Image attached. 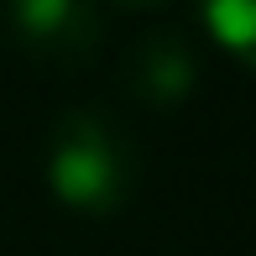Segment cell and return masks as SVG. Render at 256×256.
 <instances>
[{
    "label": "cell",
    "mask_w": 256,
    "mask_h": 256,
    "mask_svg": "<svg viewBox=\"0 0 256 256\" xmlns=\"http://www.w3.org/2000/svg\"><path fill=\"white\" fill-rule=\"evenodd\" d=\"M131 146L94 110H68L48 136V183L78 214H110L131 194Z\"/></svg>",
    "instance_id": "1"
},
{
    "label": "cell",
    "mask_w": 256,
    "mask_h": 256,
    "mask_svg": "<svg viewBox=\"0 0 256 256\" xmlns=\"http://www.w3.org/2000/svg\"><path fill=\"white\" fill-rule=\"evenodd\" d=\"M21 48L48 58V63H84L100 48V10L78 6V0H37V6L10 10Z\"/></svg>",
    "instance_id": "2"
},
{
    "label": "cell",
    "mask_w": 256,
    "mask_h": 256,
    "mask_svg": "<svg viewBox=\"0 0 256 256\" xmlns=\"http://www.w3.org/2000/svg\"><path fill=\"white\" fill-rule=\"evenodd\" d=\"M194 78H199V58H194L188 37H178V32H146L126 52V84L152 104L183 100L194 89Z\"/></svg>",
    "instance_id": "3"
},
{
    "label": "cell",
    "mask_w": 256,
    "mask_h": 256,
    "mask_svg": "<svg viewBox=\"0 0 256 256\" xmlns=\"http://www.w3.org/2000/svg\"><path fill=\"white\" fill-rule=\"evenodd\" d=\"M204 21L240 63L256 68V0H220V6L204 10Z\"/></svg>",
    "instance_id": "4"
}]
</instances>
